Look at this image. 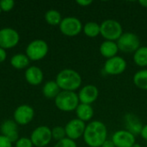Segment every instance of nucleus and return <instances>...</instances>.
I'll return each instance as SVG.
<instances>
[{
	"mask_svg": "<svg viewBox=\"0 0 147 147\" xmlns=\"http://www.w3.org/2000/svg\"><path fill=\"white\" fill-rule=\"evenodd\" d=\"M10 64L16 69H23L29 64V59L27 55L19 53L13 56L10 59Z\"/></svg>",
	"mask_w": 147,
	"mask_h": 147,
	"instance_id": "nucleus-24",
	"label": "nucleus"
},
{
	"mask_svg": "<svg viewBox=\"0 0 147 147\" xmlns=\"http://www.w3.org/2000/svg\"><path fill=\"white\" fill-rule=\"evenodd\" d=\"M6 52L3 48H1L0 47V63L3 62L6 59Z\"/></svg>",
	"mask_w": 147,
	"mask_h": 147,
	"instance_id": "nucleus-33",
	"label": "nucleus"
},
{
	"mask_svg": "<svg viewBox=\"0 0 147 147\" xmlns=\"http://www.w3.org/2000/svg\"><path fill=\"white\" fill-rule=\"evenodd\" d=\"M140 135H141V137H142L146 141H147V124L146 125H145V126H143V128H142V130H141Z\"/></svg>",
	"mask_w": 147,
	"mask_h": 147,
	"instance_id": "nucleus-32",
	"label": "nucleus"
},
{
	"mask_svg": "<svg viewBox=\"0 0 147 147\" xmlns=\"http://www.w3.org/2000/svg\"><path fill=\"white\" fill-rule=\"evenodd\" d=\"M48 52V46L42 40H35L30 42L26 49L28 59L32 60H40L43 59Z\"/></svg>",
	"mask_w": 147,
	"mask_h": 147,
	"instance_id": "nucleus-7",
	"label": "nucleus"
},
{
	"mask_svg": "<svg viewBox=\"0 0 147 147\" xmlns=\"http://www.w3.org/2000/svg\"><path fill=\"white\" fill-rule=\"evenodd\" d=\"M134 83L139 89L147 90V70L137 71L134 76Z\"/></svg>",
	"mask_w": 147,
	"mask_h": 147,
	"instance_id": "nucleus-23",
	"label": "nucleus"
},
{
	"mask_svg": "<svg viewBox=\"0 0 147 147\" xmlns=\"http://www.w3.org/2000/svg\"><path fill=\"white\" fill-rule=\"evenodd\" d=\"M134 63L140 67L147 66V47H140L134 54Z\"/></svg>",
	"mask_w": 147,
	"mask_h": 147,
	"instance_id": "nucleus-21",
	"label": "nucleus"
},
{
	"mask_svg": "<svg viewBox=\"0 0 147 147\" xmlns=\"http://www.w3.org/2000/svg\"><path fill=\"white\" fill-rule=\"evenodd\" d=\"M54 147H78L77 144L74 140H70L68 138H65L62 140L58 141V143L54 146Z\"/></svg>",
	"mask_w": 147,
	"mask_h": 147,
	"instance_id": "nucleus-27",
	"label": "nucleus"
},
{
	"mask_svg": "<svg viewBox=\"0 0 147 147\" xmlns=\"http://www.w3.org/2000/svg\"><path fill=\"white\" fill-rule=\"evenodd\" d=\"M65 136H66V134H65V127H55L52 130V137L54 140H58V141L64 140L65 138Z\"/></svg>",
	"mask_w": 147,
	"mask_h": 147,
	"instance_id": "nucleus-26",
	"label": "nucleus"
},
{
	"mask_svg": "<svg viewBox=\"0 0 147 147\" xmlns=\"http://www.w3.org/2000/svg\"><path fill=\"white\" fill-rule=\"evenodd\" d=\"M103 69L104 71L109 75H120L127 69V62L123 58L120 56H115L114 58L107 59L104 64Z\"/></svg>",
	"mask_w": 147,
	"mask_h": 147,
	"instance_id": "nucleus-9",
	"label": "nucleus"
},
{
	"mask_svg": "<svg viewBox=\"0 0 147 147\" xmlns=\"http://www.w3.org/2000/svg\"><path fill=\"white\" fill-rule=\"evenodd\" d=\"M52 138V130L46 126H41L33 131L30 140L34 146L44 147L49 144Z\"/></svg>",
	"mask_w": 147,
	"mask_h": 147,
	"instance_id": "nucleus-8",
	"label": "nucleus"
},
{
	"mask_svg": "<svg viewBox=\"0 0 147 147\" xmlns=\"http://www.w3.org/2000/svg\"><path fill=\"white\" fill-rule=\"evenodd\" d=\"M125 125L127 127V131L130 132L134 135L140 134L143 128L142 122L134 114H127L125 115Z\"/></svg>",
	"mask_w": 147,
	"mask_h": 147,
	"instance_id": "nucleus-16",
	"label": "nucleus"
},
{
	"mask_svg": "<svg viewBox=\"0 0 147 147\" xmlns=\"http://www.w3.org/2000/svg\"><path fill=\"white\" fill-rule=\"evenodd\" d=\"M108 131L105 124L100 121H92L85 127L84 140L90 147H101L107 140Z\"/></svg>",
	"mask_w": 147,
	"mask_h": 147,
	"instance_id": "nucleus-1",
	"label": "nucleus"
},
{
	"mask_svg": "<svg viewBox=\"0 0 147 147\" xmlns=\"http://www.w3.org/2000/svg\"><path fill=\"white\" fill-rule=\"evenodd\" d=\"M0 13H1V9H0Z\"/></svg>",
	"mask_w": 147,
	"mask_h": 147,
	"instance_id": "nucleus-37",
	"label": "nucleus"
},
{
	"mask_svg": "<svg viewBox=\"0 0 147 147\" xmlns=\"http://www.w3.org/2000/svg\"><path fill=\"white\" fill-rule=\"evenodd\" d=\"M19 41L18 33L10 28H5L0 30V47L11 48Z\"/></svg>",
	"mask_w": 147,
	"mask_h": 147,
	"instance_id": "nucleus-11",
	"label": "nucleus"
},
{
	"mask_svg": "<svg viewBox=\"0 0 147 147\" xmlns=\"http://www.w3.org/2000/svg\"><path fill=\"white\" fill-rule=\"evenodd\" d=\"M132 147H141V146H140V144H138V143H135V144H134V146H133Z\"/></svg>",
	"mask_w": 147,
	"mask_h": 147,
	"instance_id": "nucleus-36",
	"label": "nucleus"
},
{
	"mask_svg": "<svg viewBox=\"0 0 147 147\" xmlns=\"http://www.w3.org/2000/svg\"><path fill=\"white\" fill-rule=\"evenodd\" d=\"M56 83L60 90L65 91H75L82 84L80 74L72 69H64L56 77Z\"/></svg>",
	"mask_w": 147,
	"mask_h": 147,
	"instance_id": "nucleus-2",
	"label": "nucleus"
},
{
	"mask_svg": "<svg viewBox=\"0 0 147 147\" xmlns=\"http://www.w3.org/2000/svg\"><path fill=\"white\" fill-rule=\"evenodd\" d=\"M79 104L78 95L74 91L62 90L55 98L56 107L65 112H71L76 110Z\"/></svg>",
	"mask_w": 147,
	"mask_h": 147,
	"instance_id": "nucleus-3",
	"label": "nucleus"
},
{
	"mask_svg": "<svg viewBox=\"0 0 147 147\" xmlns=\"http://www.w3.org/2000/svg\"><path fill=\"white\" fill-rule=\"evenodd\" d=\"M76 115H77L78 119L85 122L92 119L94 115V110L91 105L79 103L76 109Z\"/></svg>",
	"mask_w": 147,
	"mask_h": 147,
	"instance_id": "nucleus-19",
	"label": "nucleus"
},
{
	"mask_svg": "<svg viewBox=\"0 0 147 147\" xmlns=\"http://www.w3.org/2000/svg\"><path fill=\"white\" fill-rule=\"evenodd\" d=\"M15 2L12 0H2L0 1V9L3 11H9L14 7Z\"/></svg>",
	"mask_w": 147,
	"mask_h": 147,
	"instance_id": "nucleus-28",
	"label": "nucleus"
},
{
	"mask_svg": "<svg viewBox=\"0 0 147 147\" xmlns=\"http://www.w3.org/2000/svg\"><path fill=\"white\" fill-rule=\"evenodd\" d=\"M33 143L31 140L27 138H21L16 141V147H32Z\"/></svg>",
	"mask_w": 147,
	"mask_h": 147,
	"instance_id": "nucleus-29",
	"label": "nucleus"
},
{
	"mask_svg": "<svg viewBox=\"0 0 147 147\" xmlns=\"http://www.w3.org/2000/svg\"><path fill=\"white\" fill-rule=\"evenodd\" d=\"M45 19L47 23L50 25H58L60 24L62 19L61 15L59 11L55 9H50L45 14Z\"/></svg>",
	"mask_w": 147,
	"mask_h": 147,
	"instance_id": "nucleus-25",
	"label": "nucleus"
},
{
	"mask_svg": "<svg viewBox=\"0 0 147 147\" xmlns=\"http://www.w3.org/2000/svg\"><path fill=\"white\" fill-rule=\"evenodd\" d=\"M101 147H115V144L113 143V141L112 140H107L103 144H102V146Z\"/></svg>",
	"mask_w": 147,
	"mask_h": 147,
	"instance_id": "nucleus-34",
	"label": "nucleus"
},
{
	"mask_svg": "<svg viewBox=\"0 0 147 147\" xmlns=\"http://www.w3.org/2000/svg\"><path fill=\"white\" fill-rule=\"evenodd\" d=\"M85 127H86L85 123L77 118V119H73L70 121L66 124L65 130V134L68 139L76 140L84 135Z\"/></svg>",
	"mask_w": 147,
	"mask_h": 147,
	"instance_id": "nucleus-10",
	"label": "nucleus"
},
{
	"mask_svg": "<svg viewBox=\"0 0 147 147\" xmlns=\"http://www.w3.org/2000/svg\"><path fill=\"white\" fill-rule=\"evenodd\" d=\"M120 51L124 53H135L140 47V40L137 34L132 32L123 33L116 41Z\"/></svg>",
	"mask_w": 147,
	"mask_h": 147,
	"instance_id": "nucleus-5",
	"label": "nucleus"
},
{
	"mask_svg": "<svg viewBox=\"0 0 147 147\" xmlns=\"http://www.w3.org/2000/svg\"><path fill=\"white\" fill-rule=\"evenodd\" d=\"M77 3L79 4L80 6L87 7V6H89L90 4L92 3V1L91 0H78L77 1Z\"/></svg>",
	"mask_w": 147,
	"mask_h": 147,
	"instance_id": "nucleus-31",
	"label": "nucleus"
},
{
	"mask_svg": "<svg viewBox=\"0 0 147 147\" xmlns=\"http://www.w3.org/2000/svg\"><path fill=\"white\" fill-rule=\"evenodd\" d=\"M99 96V90L96 86L88 84L83 87L78 93V99L81 103L91 105L96 101Z\"/></svg>",
	"mask_w": 147,
	"mask_h": 147,
	"instance_id": "nucleus-13",
	"label": "nucleus"
},
{
	"mask_svg": "<svg viewBox=\"0 0 147 147\" xmlns=\"http://www.w3.org/2000/svg\"><path fill=\"white\" fill-rule=\"evenodd\" d=\"M34 115L33 108L28 105L19 106L14 113V119L16 123L20 125H27L29 123Z\"/></svg>",
	"mask_w": 147,
	"mask_h": 147,
	"instance_id": "nucleus-14",
	"label": "nucleus"
},
{
	"mask_svg": "<svg viewBox=\"0 0 147 147\" xmlns=\"http://www.w3.org/2000/svg\"><path fill=\"white\" fill-rule=\"evenodd\" d=\"M25 78L28 83L32 85H38L43 80L42 71L37 66H31L27 69L25 72Z\"/></svg>",
	"mask_w": 147,
	"mask_h": 147,
	"instance_id": "nucleus-18",
	"label": "nucleus"
},
{
	"mask_svg": "<svg viewBox=\"0 0 147 147\" xmlns=\"http://www.w3.org/2000/svg\"><path fill=\"white\" fill-rule=\"evenodd\" d=\"M1 132L3 136L7 138L11 143L18 140L17 125L15 121L11 120L5 121L1 126Z\"/></svg>",
	"mask_w": 147,
	"mask_h": 147,
	"instance_id": "nucleus-15",
	"label": "nucleus"
},
{
	"mask_svg": "<svg viewBox=\"0 0 147 147\" xmlns=\"http://www.w3.org/2000/svg\"><path fill=\"white\" fill-rule=\"evenodd\" d=\"M59 29L63 34L70 37L78 35L83 29L82 22L79 19L72 16L62 19L59 24Z\"/></svg>",
	"mask_w": 147,
	"mask_h": 147,
	"instance_id": "nucleus-6",
	"label": "nucleus"
},
{
	"mask_svg": "<svg viewBox=\"0 0 147 147\" xmlns=\"http://www.w3.org/2000/svg\"><path fill=\"white\" fill-rule=\"evenodd\" d=\"M111 140L115 147H132L136 143L135 136L127 130L116 131L113 134Z\"/></svg>",
	"mask_w": 147,
	"mask_h": 147,
	"instance_id": "nucleus-12",
	"label": "nucleus"
},
{
	"mask_svg": "<svg viewBox=\"0 0 147 147\" xmlns=\"http://www.w3.org/2000/svg\"><path fill=\"white\" fill-rule=\"evenodd\" d=\"M100 34L106 40L110 41H117V40L122 35L123 29L121 24L114 19H107L103 21L101 25Z\"/></svg>",
	"mask_w": 147,
	"mask_h": 147,
	"instance_id": "nucleus-4",
	"label": "nucleus"
},
{
	"mask_svg": "<svg viewBox=\"0 0 147 147\" xmlns=\"http://www.w3.org/2000/svg\"><path fill=\"white\" fill-rule=\"evenodd\" d=\"M100 53L106 59H111L117 56L119 48L115 41L105 40L100 46Z\"/></svg>",
	"mask_w": 147,
	"mask_h": 147,
	"instance_id": "nucleus-17",
	"label": "nucleus"
},
{
	"mask_svg": "<svg viewBox=\"0 0 147 147\" xmlns=\"http://www.w3.org/2000/svg\"><path fill=\"white\" fill-rule=\"evenodd\" d=\"M139 3L140 5H142L143 7L147 8V0H140V1H139Z\"/></svg>",
	"mask_w": 147,
	"mask_h": 147,
	"instance_id": "nucleus-35",
	"label": "nucleus"
},
{
	"mask_svg": "<svg viewBox=\"0 0 147 147\" xmlns=\"http://www.w3.org/2000/svg\"><path fill=\"white\" fill-rule=\"evenodd\" d=\"M83 30L86 36L90 38H96L100 34L101 28L97 22H89L83 27Z\"/></svg>",
	"mask_w": 147,
	"mask_h": 147,
	"instance_id": "nucleus-22",
	"label": "nucleus"
},
{
	"mask_svg": "<svg viewBox=\"0 0 147 147\" xmlns=\"http://www.w3.org/2000/svg\"><path fill=\"white\" fill-rule=\"evenodd\" d=\"M0 147H12V145L7 138L0 135Z\"/></svg>",
	"mask_w": 147,
	"mask_h": 147,
	"instance_id": "nucleus-30",
	"label": "nucleus"
},
{
	"mask_svg": "<svg viewBox=\"0 0 147 147\" xmlns=\"http://www.w3.org/2000/svg\"><path fill=\"white\" fill-rule=\"evenodd\" d=\"M42 92L47 98H56V96L60 93V88L57 84L56 81H48L43 86Z\"/></svg>",
	"mask_w": 147,
	"mask_h": 147,
	"instance_id": "nucleus-20",
	"label": "nucleus"
}]
</instances>
